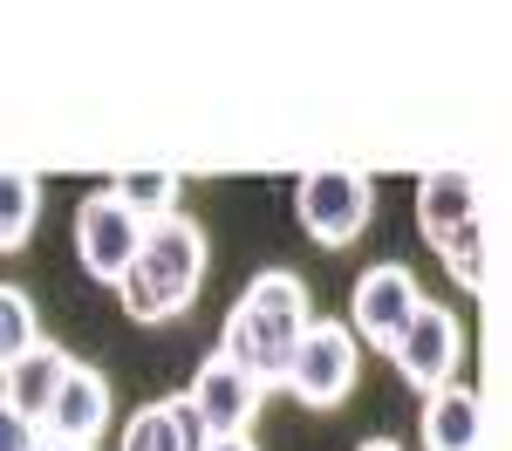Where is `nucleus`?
Segmentation results:
<instances>
[{"label": "nucleus", "mask_w": 512, "mask_h": 451, "mask_svg": "<svg viewBox=\"0 0 512 451\" xmlns=\"http://www.w3.org/2000/svg\"><path fill=\"white\" fill-rule=\"evenodd\" d=\"M308 328H315L308 287L294 281L287 267H267V274H253V287L233 301L226 335H219V356H233L260 390H274V383H287L294 349H301V335H308Z\"/></svg>", "instance_id": "1"}, {"label": "nucleus", "mask_w": 512, "mask_h": 451, "mask_svg": "<svg viewBox=\"0 0 512 451\" xmlns=\"http://www.w3.org/2000/svg\"><path fill=\"white\" fill-rule=\"evenodd\" d=\"M198 281H205V233L171 212L158 226H144V246H137L130 274L117 281L123 315L130 322H178L192 308Z\"/></svg>", "instance_id": "2"}, {"label": "nucleus", "mask_w": 512, "mask_h": 451, "mask_svg": "<svg viewBox=\"0 0 512 451\" xmlns=\"http://www.w3.org/2000/svg\"><path fill=\"white\" fill-rule=\"evenodd\" d=\"M294 212H301L308 240L349 246L355 233L369 226V212H376V185H369L362 171H308V178L294 185Z\"/></svg>", "instance_id": "3"}, {"label": "nucleus", "mask_w": 512, "mask_h": 451, "mask_svg": "<svg viewBox=\"0 0 512 451\" xmlns=\"http://www.w3.org/2000/svg\"><path fill=\"white\" fill-rule=\"evenodd\" d=\"M458 356H465V328H458V315L451 308H437V301H424L417 308V322L396 335L390 363L396 376L410 383V390H444V383H458Z\"/></svg>", "instance_id": "4"}, {"label": "nucleus", "mask_w": 512, "mask_h": 451, "mask_svg": "<svg viewBox=\"0 0 512 451\" xmlns=\"http://www.w3.org/2000/svg\"><path fill=\"white\" fill-rule=\"evenodd\" d=\"M137 246H144V219H130L117 192H89L76 205V253L89 267V281L117 287L130 274V260H137Z\"/></svg>", "instance_id": "5"}, {"label": "nucleus", "mask_w": 512, "mask_h": 451, "mask_svg": "<svg viewBox=\"0 0 512 451\" xmlns=\"http://www.w3.org/2000/svg\"><path fill=\"white\" fill-rule=\"evenodd\" d=\"M287 390L308 410H335L355 390V335L342 322H315L294 349V369H287Z\"/></svg>", "instance_id": "6"}, {"label": "nucleus", "mask_w": 512, "mask_h": 451, "mask_svg": "<svg viewBox=\"0 0 512 451\" xmlns=\"http://www.w3.org/2000/svg\"><path fill=\"white\" fill-rule=\"evenodd\" d=\"M355 335L362 342H376V349H396V335L417 322V308H424V287H417V274L410 267H396V260H383V267H369L362 281H355Z\"/></svg>", "instance_id": "7"}, {"label": "nucleus", "mask_w": 512, "mask_h": 451, "mask_svg": "<svg viewBox=\"0 0 512 451\" xmlns=\"http://www.w3.org/2000/svg\"><path fill=\"white\" fill-rule=\"evenodd\" d=\"M192 404H198V417H205L212 438H246L253 410H260V383H253L233 356H212L192 383Z\"/></svg>", "instance_id": "8"}, {"label": "nucleus", "mask_w": 512, "mask_h": 451, "mask_svg": "<svg viewBox=\"0 0 512 451\" xmlns=\"http://www.w3.org/2000/svg\"><path fill=\"white\" fill-rule=\"evenodd\" d=\"M48 438H69V445H89L103 424H110V376L103 369L76 363L62 376V390H55V404H48Z\"/></svg>", "instance_id": "9"}, {"label": "nucleus", "mask_w": 512, "mask_h": 451, "mask_svg": "<svg viewBox=\"0 0 512 451\" xmlns=\"http://www.w3.org/2000/svg\"><path fill=\"white\" fill-rule=\"evenodd\" d=\"M69 369H76V363H69V349H55V342H35L28 356H14V363L0 369V383H7L0 397H7V404L21 410V417H35V424H41Z\"/></svg>", "instance_id": "10"}, {"label": "nucleus", "mask_w": 512, "mask_h": 451, "mask_svg": "<svg viewBox=\"0 0 512 451\" xmlns=\"http://www.w3.org/2000/svg\"><path fill=\"white\" fill-rule=\"evenodd\" d=\"M478 431H485V410L465 383H444L424 397V451H478Z\"/></svg>", "instance_id": "11"}, {"label": "nucleus", "mask_w": 512, "mask_h": 451, "mask_svg": "<svg viewBox=\"0 0 512 451\" xmlns=\"http://www.w3.org/2000/svg\"><path fill=\"white\" fill-rule=\"evenodd\" d=\"M465 219H478V185L472 171H424V185H417V226L444 240V233H458Z\"/></svg>", "instance_id": "12"}, {"label": "nucleus", "mask_w": 512, "mask_h": 451, "mask_svg": "<svg viewBox=\"0 0 512 451\" xmlns=\"http://www.w3.org/2000/svg\"><path fill=\"white\" fill-rule=\"evenodd\" d=\"M35 219H41V185L28 171H0V253H14L28 240Z\"/></svg>", "instance_id": "13"}, {"label": "nucleus", "mask_w": 512, "mask_h": 451, "mask_svg": "<svg viewBox=\"0 0 512 451\" xmlns=\"http://www.w3.org/2000/svg\"><path fill=\"white\" fill-rule=\"evenodd\" d=\"M110 192L123 199V212H130V219L158 226V219H171V199H178V171H123Z\"/></svg>", "instance_id": "14"}, {"label": "nucleus", "mask_w": 512, "mask_h": 451, "mask_svg": "<svg viewBox=\"0 0 512 451\" xmlns=\"http://www.w3.org/2000/svg\"><path fill=\"white\" fill-rule=\"evenodd\" d=\"M41 342V328H35V301L21 294L14 281H0V369L14 363V356H28Z\"/></svg>", "instance_id": "15"}, {"label": "nucleus", "mask_w": 512, "mask_h": 451, "mask_svg": "<svg viewBox=\"0 0 512 451\" xmlns=\"http://www.w3.org/2000/svg\"><path fill=\"white\" fill-rule=\"evenodd\" d=\"M437 260H444V267H451V281L458 287H485V233H478V219H465V226H458V233H444V240H437Z\"/></svg>", "instance_id": "16"}, {"label": "nucleus", "mask_w": 512, "mask_h": 451, "mask_svg": "<svg viewBox=\"0 0 512 451\" xmlns=\"http://www.w3.org/2000/svg\"><path fill=\"white\" fill-rule=\"evenodd\" d=\"M123 451H185V438H178V417H171V397L130 417V431H123Z\"/></svg>", "instance_id": "17"}, {"label": "nucleus", "mask_w": 512, "mask_h": 451, "mask_svg": "<svg viewBox=\"0 0 512 451\" xmlns=\"http://www.w3.org/2000/svg\"><path fill=\"white\" fill-rule=\"evenodd\" d=\"M35 445H41V424L21 417V410L0 397V451H35Z\"/></svg>", "instance_id": "18"}, {"label": "nucleus", "mask_w": 512, "mask_h": 451, "mask_svg": "<svg viewBox=\"0 0 512 451\" xmlns=\"http://www.w3.org/2000/svg\"><path fill=\"white\" fill-rule=\"evenodd\" d=\"M212 451H260L253 438H212Z\"/></svg>", "instance_id": "19"}, {"label": "nucleus", "mask_w": 512, "mask_h": 451, "mask_svg": "<svg viewBox=\"0 0 512 451\" xmlns=\"http://www.w3.org/2000/svg\"><path fill=\"white\" fill-rule=\"evenodd\" d=\"M35 451H89V445H69V438H41Z\"/></svg>", "instance_id": "20"}, {"label": "nucleus", "mask_w": 512, "mask_h": 451, "mask_svg": "<svg viewBox=\"0 0 512 451\" xmlns=\"http://www.w3.org/2000/svg\"><path fill=\"white\" fill-rule=\"evenodd\" d=\"M362 451H403V445H390V438H369V445H362Z\"/></svg>", "instance_id": "21"}]
</instances>
